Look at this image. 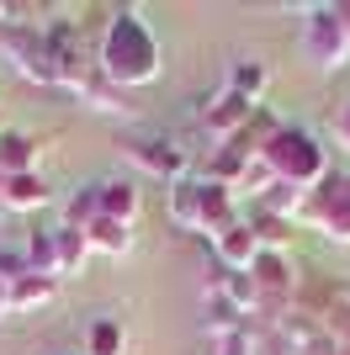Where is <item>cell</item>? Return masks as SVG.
<instances>
[{
    "mask_svg": "<svg viewBox=\"0 0 350 355\" xmlns=\"http://www.w3.org/2000/svg\"><path fill=\"white\" fill-rule=\"evenodd\" d=\"M313 202H319V234L329 244H350V175H324Z\"/></svg>",
    "mask_w": 350,
    "mask_h": 355,
    "instance_id": "4",
    "label": "cell"
},
{
    "mask_svg": "<svg viewBox=\"0 0 350 355\" xmlns=\"http://www.w3.org/2000/svg\"><path fill=\"white\" fill-rule=\"evenodd\" d=\"M212 250H218V260L228 270H249L255 260H260V239H255V228L249 223H228L218 239H212Z\"/></svg>",
    "mask_w": 350,
    "mask_h": 355,
    "instance_id": "5",
    "label": "cell"
},
{
    "mask_svg": "<svg viewBox=\"0 0 350 355\" xmlns=\"http://www.w3.org/2000/svg\"><path fill=\"white\" fill-rule=\"evenodd\" d=\"M53 202V191H48V180L38 175V170H27V175H6V196H0V207H16V212H38Z\"/></svg>",
    "mask_w": 350,
    "mask_h": 355,
    "instance_id": "8",
    "label": "cell"
},
{
    "mask_svg": "<svg viewBox=\"0 0 350 355\" xmlns=\"http://www.w3.org/2000/svg\"><path fill=\"white\" fill-rule=\"evenodd\" d=\"M303 59L313 64V69H324V74L345 69L350 27H345V16H340V6H313V11H308V21H303Z\"/></svg>",
    "mask_w": 350,
    "mask_h": 355,
    "instance_id": "3",
    "label": "cell"
},
{
    "mask_svg": "<svg viewBox=\"0 0 350 355\" xmlns=\"http://www.w3.org/2000/svg\"><path fill=\"white\" fill-rule=\"evenodd\" d=\"M170 212L181 228H202V180H181L170 196Z\"/></svg>",
    "mask_w": 350,
    "mask_h": 355,
    "instance_id": "12",
    "label": "cell"
},
{
    "mask_svg": "<svg viewBox=\"0 0 350 355\" xmlns=\"http://www.w3.org/2000/svg\"><path fill=\"white\" fill-rule=\"evenodd\" d=\"M0 313H11V286L0 282Z\"/></svg>",
    "mask_w": 350,
    "mask_h": 355,
    "instance_id": "18",
    "label": "cell"
},
{
    "mask_svg": "<svg viewBox=\"0 0 350 355\" xmlns=\"http://www.w3.org/2000/svg\"><path fill=\"white\" fill-rule=\"evenodd\" d=\"M96 196H101V218H112V223H128V228H133V218H138V202H144L133 180L112 175V180H101V186H96Z\"/></svg>",
    "mask_w": 350,
    "mask_h": 355,
    "instance_id": "7",
    "label": "cell"
},
{
    "mask_svg": "<svg viewBox=\"0 0 350 355\" xmlns=\"http://www.w3.org/2000/svg\"><path fill=\"white\" fill-rule=\"evenodd\" d=\"M32 148H38V138H27V133H0V170H6V175H27L32 159H38Z\"/></svg>",
    "mask_w": 350,
    "mask_h": 355,
    "instance_id": "10",
    "label": "cell"
},
{
    "mask_svg": "<svg viewBox=\"0 0 350 355\" xmlns=\"http://www.w3.org/2000/svg\"><path fill=\"white\" fill-rule=\"evenodd\" d=\"M101 74L112 85H149L160 74V37L138 11H117L101 37Z\"/></svg>",
    "mask_w": 350,
    "mask_h": 355,
    "instance_id": "1",
    "label": "cell"
},
{
    "mask_svg": "<svg viewBox=\"0 0 350 355\" xmlns=\"http://www.w3.org/2000/svg\"><path fill=\"white\" fill-rule=\"evenodd\" d=\"M0 196H6V170H0Z\"/></svg>",
    "mask_w": 350,
    "mask_h": 355,
    "instance_id": "19",
    "label": "cell"
},
{
    "mask_svg": "<svg viewBox=\"0 0 350 355\" xmlns=\"http://www.w3.org/2000/svg\"><path fill=\"white\" fill-rule=\"evenodd\" d=\"M85 239H90V250H101V254H128L133 250V228L128 223H112V218H96L85 228Z\"/></svg>",
    "mask_w": 350,
    "mask_h": 355,
    "instance_id": "9",
    "label": "cell"
},
{
    "mask_svg": "<svg viewBox=\"0 0 350 355\" xmlns=\"http://www.w3.org/2000/svg\"><path fill=\"white\" fill-rule=\"evenodd\" d=\"M117 350H122V324L101 318V324L90 329V355H117Z\"/></svg>",
    "mask_w": 350,
    "mask_h": 355,
    "instance_id": "15",
    "label": "cell"
},
{
    "mask_svg": "<svg viewBox=\"0 0 350 355\" xmlns=\"http://www.w3.org/2000/svg\"><path fill=\"white\" fill-rule=\"evenodd\" d=\"M128 154H133V164H144L154 175H181V164H186V154H181L170 138H133Z\"/></svg>",
    "mask_w": 350,
    "mask_h": 355,
    "instance_id": "6",
    "label": "cell"
},
{
    "mask_svg": "<svg viewBox=\"0 0 350 355\" xmlns=\"http://www.w3.org/2000/svg\"><path fill=\"white\" fill-rule=\"evenodd\" d=\"M228 90H233V96H244V101L255 106V101H260V90H265V64H260V59L233 64V74H228Z\"/></svg>",
    "mask_w": 350,
    "mask_h": 355,
    "instance_id": "14",
    "label": "cell"
},
{
    "mask_svg": "<svg viewBox=\"0 0 350 355\" xmlns=\"http://www.w3.org/2000/svg\"><path fill=\"white\" fill-rule=\"evenodd\" d=\"M53 250H58V276H64V270H74L90 254V239L80 234V228H69V223H58L53 228Z\"/></svg>",
    "mask_w": 350,
    "mask_h": 355,
    "instance_id": "13",
    "label": "cell"
},
{
    "mask_svg": "<svg viewBox=\"0 0 350 355\" xmlns=\"http://www.w3.org/2000/svg\"><path fill=\"white\" fill-rule=\"evenodd\" d=\"M335 144H340V148H350V101L335 112Z\"/></svg>",
    "mask_w": 350,
    "mask_h": 355,
    "instance_id": "17",
    "label": "cell"
},
{
    "mask_svg": "<svg viewBox=\"0 0 350 355\" xmlns=\"http://www.w3.org/2000/svg\"><path fill=\"white\" fill-rule=\"evenodd\" d=\"M48 297H53V276H38V270H27L22 282H11V313L43 308Z\"/></svg>",
    "mask_w": 350,
    "mask_h": 355,
    "instance_id": "11",
    "label": "cell"
},
{
    "mask_svg": "<svg viewBox=\"0 0 350 355\" xmlns=\"http://www.w3.org/2000/svg\"><path fill=\"white\" fill-rule=\"evenodd\" d=\"M260 159L265 170L276 180H287V186H319L324 175H329V154L319 148V138L303 133V128H276V133L260 144Z\"/></svg>",
    "mask_w": 350,
    "mask_h": 355,
    "instance_id": "2",
    "label": "cell"
},
{
    "mask_svg": "<svg viewBox=\"0 0 350 355\" xmlns=\"http://www.w3.org/2000/svg\"><path fill=\"white\" fill-rule=\"evenodd\" d=\"M255 355H297V340L276 324V329H265L260 340H255Z\"/></svg>",
    "mask_w": 350,
    "mask_h": 355,
    "instance_id": "16",
    "label": "cell"
}]
</instances>
